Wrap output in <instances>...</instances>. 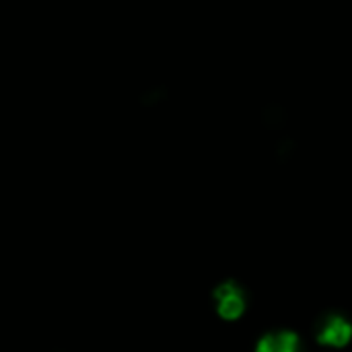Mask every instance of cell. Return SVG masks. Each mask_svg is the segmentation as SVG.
<instances>
[{"label":"cell","mask_w":352,"mask_h":352,"mask_svg":"<svg viewBox=\"0 0 352 352\" xmlns=\"http://www.w3.org/2000/svg\"><path fill=\"white\" fill-rule=\"evenodd\" d=\"M212 305H214V311L219 318L233 322L243 316V311L248 307V297H245V291L241 289V285H237L235 280H225L214 287Z\"/></svg>","instance_id":"6da1fadb"},{"label":"cell","mask_w":352,"mask_h":352,"mask_svg":"<svg viewBox=\"0 0 352 352\" xmlns=\"http://www.w3.org/2000/svg\"><path fill=\"white\" fill-rule=\"evenodd\" d=\"M352 338V324L338 314H330L320 320L318 342L326 349H344Z\"/></svg>","instance_id":"7a4b0ae2"},{"label":"cell","mask_w":352,"mask_h":352,"mask_svg":"<svg viewBox=\"0 0 352 352\" xmlns=\"http://www.w3.org/2000/svg\"><path fill=\"white\" fill-rule=\"evenodd\" d=\"M256 352H301V340L291 330H274L256 342Z\"/></svg>","instance_id":"3957f363"}]
</instances>
